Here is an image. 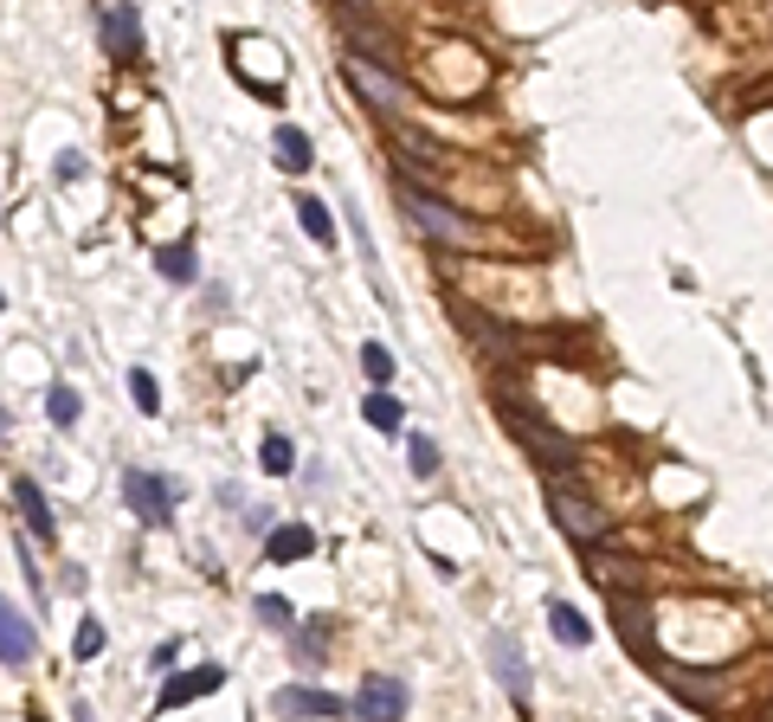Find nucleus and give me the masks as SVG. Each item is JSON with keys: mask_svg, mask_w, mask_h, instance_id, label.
I'll return each mask as SVG.
<instances>
[{"mask_svg": "<svg viewBox=\"0 0 773 722\" xmlns=\"http://www.w3.org/2000/svg\"><path fill=\"white\" fill-rule=\"evenodd\" d=\"M400 200H406V220H412L419 232H432V239H445V245H478V227H471L464 213H451L439 193L400 181Z\"/></svg>", "mask_w": 773, "mask_h": 722, "instance_id": "2", "label": "nucleus"}, {"mask_svg": "<svg viewBox=\"0 0 773 722\" xmlns=\"http://www.w3.org/2000/svg\"><path fill=\"white\" fill-rule=\"evenodd\" d=\"M549 510H554V523L574 535L581 548H593V542H606V535H613L606 510H599V503H587V496L574 491V484H561V478L549 484Z\"/></svg>", "mask_w": 773, "mask_h": 722, "instance_id": "3", "label": "nucleus"}, {"mask_svg": "<svg viewBox=\"0 0 773 722\" xmlns=\"http://www.w3.org/2000/svg\"><path fill=\"white\" fill-rule=\"evenodd\" d=\"M104 651V626H77V658H97Z\"/></svg>", "mask_w": 773, "mask_h": 722, "instance_id": "28", "label": "nucleus"}, {"mask_svg": "<svg viewBox=\"0 0 773 722\" xmlns=\"http://www.w3.org/2000/svg\"><path fill=\"white\" fill-rule=\"evenodd\" d=\"M123 496L136 503V516H143V523H168V503H175V491H168L161 478H148V471H136V464H129V471H123Z\"/></svg>", "mask_w": 773, "mask_h": 722, "instance_id": "6", "label": "nucleus"}, {"mask_svg": "<svg viewBox=\"0 0 773 722\" xmlns=\"http://www.w3.org/2000/svg\"><path fill=\"white\" fill-rule=\"evenodd\" d=\"M362 368H368V380H394V348L368 343V348H362Z\"/></svg>", "mask_w": 773, "mask_h": 722, "instance_id": "27", "label": "nucleus"}, {"mask_svg": "<svg viewBox=\"0 0 773 722\" xmlns=\"http://www.w3.org/2000/svg\"><path fill=\"white\" fill-rule=\"evenodd\" d=\"M631 562H613V555H599V542L587 548V580H599V587H613V594H631L638 580H631Z\"/></svg>", "mask_w": 773, "mask_h": 722, "instance_id": "14", "label": "nucleus"}, {"mask_svg": "<svg viewBox=\"0 0 773 722\" xmlns=\"http://www.w3.org/2000/svg\"><path fill=\"white\" fill-rule=\"evenodd\" d=\"M296 220H303V232H310V239L335 245V220H330V207H323V200H310V193H303V200H296Z\"/></svg>", "mask_w": 773, "mask_h": 722, "instance_id": "19", "label": "nucleus"}, {"mask_svg": "<svg viewBox=\"0 0 773 722\" xmlns=\"http://www.w3.org/2000/svg\"><path fill=\"white\" fill-rule=\"evenodd\" d=\"M155 265H161V278H175V284H194V278H200L194 245H161V252H155Z\"/></svg>", "mask_w": 773, "mask_h": 722, "instance_id": "18", "label": "nucleus"}, {"mask_svg": "<svg viewBox=\"0 0 773 722\" xmlns=\"http://www.w3.org/2000/svg\"><path fill=\"white\" fill-rule=\"evenodd\" d=\"M220 684H226V671H220V665H200L194 678H168L155 703H161V710H181V703H194V697H207V690H220Z\"/></svg>", "mask_w": 773, "mask_h": 722, "instance_id": "10", "label": "nucleus"}, {"mask_svg": "<svg viewBox=\"0 0 773 722\" xmlns=\"http://www.w3.org/2000/svg\"><path fill=\"white\" fill-rule=\"evenodd\" d=\"M362 414H368V426L374 432H400V400H394V394H368V407H362Z\"/></svg>", "mask_w": 773, "mask_h": 722, "instance_id": "20", "label": "nucleus"}, {"mask_svg": "<svg viewBox=\"0 0 773 722\" xmlns=\"http://www.w3.org/2000/svg\"><path fill=\"white\" fill-rule=\"evenodd\" d=\"M258 619H264V626H278V632H291L296 607H291V600H278V594H258Z\"/></svg>", "mask_w": 773, "mask_h": 722, "instance_id": "22", "label": "nucleus"}, {"mask_svg": "<svg viewBox=\"0 0 773 722\" xmlns=\"http://www.w3.org/2000/svg\"><path fill=\"white\" fill-rule=\"evenodd\" d=\"M27 658H33V626L13 600H0V665H27Z\"/></svg>", "mask_w": 773, "mask_h": 722, "instance_id": "8", "label": "nucleus"}, {"mask_svg": "<svg viewBox=\"0 0 773 722\" xmlns=\"http://www.w3.org/2000/svg\"><path fill=\"white\" fill-rule=\"evenodd\" d=\"M342 7H368V0H342Z\"/></svg>", "mask_w": 773, "mask_h": 722, "instance_id": "29", "label": "nucleus"}, {"mask_svg": "<svg viewBox=\"0 0 773 722\" xmlns=\"http://www.w3.org/2000/svg\"><path fill=\"white\" fill-rule=\"evenodd\" d=\"M264 548H271V562H303V555L316 548V535L303 530V523H291V530H271V542H264Z\"/></svg>", "mask_w": 773, "mask_h": 722, "instance_id": "16", "label": "nucleus"}, {"mask_svg": "<svg viewBox=\"0 0 773 722\" xmlns=\"http://www.w3.org/2000/svg\"><path fill=\"white\" fill-rule=\"evenodd\" d=\"M104 39H111L116 59H136V52H143V20H136V7H129V0H116V7H111Z\"/></svg>", "mask_w": 773, "mask_h": 722, "instance_id": "11", "label": "nucleus"}, {"mask_svg": "<svg viewBox=\"0 0 773 722\" xmlns=\"http://www.w3.org/2000/svg\"><path fill=\"white\" fill-rule=\"evenodd\" d=\"M613 619L631 658H658V632H651V613L638 607V594H613Z\"/></svg>", "mask_w": 773, "mask_h": 722, "instance_id": "5", "label": "nucleus"}, {"mask_svg": "<svg viewBox=\"0 0 773 722\" xmlns=\"http://www.w3.org/2000/svg\"><path fill=\"white\" fill-rule=\"evenodd\" d=\"M400 149L412 155V161H419V168H439V161H445V149H432V143H426V136H419V129H400Z\"/></svg>", "mask_w": 773, "mask_h": 722, "instance_id": "26", "label": "nucleus"}, {"mask_svg": "<svg viewBox=\"0 0 773 722\" xmlns=\"http://www.w3.org/2000/svg\"><path fill=\"white\" fill-rule=\"evenodd\" d=\"M503 407H510V432L522 439V452L535 458V464H549L554 478H567V471L581 464V452H574V439H561L554 426H535V419H529V407H522L515 394L503 400Z\"/></svg>", "mask_w": 773, "mask_h": 722, "instance_id": "1", "label": "nucleus"}, {"mask_svg": "<svg viewBox=\"0 0 773 722\" xmlns=\"http://www.w3.org/2000/svg\"><path fill=\"white\" fill-rule=\"evenodd\" d=\"M549 626H554V639H561V646H587V639H593V626L567 607V600H549Z\"/></svg>", "mask_w": 773, "mask_h": 722, "instance_id": "15", "label": "nucleus"}, {"mask_svg": "<svg viewBox=\"0 0 773 722\" xmlns=\"http://www.w3.org/2000/svg\"><path fill=\"white\" fill-rule=\"evenodd\" d=\"M129 394H136V407H143V414H161V387H155L148 368H129Z\"/></svg>", "mask_w": 773, "mask_h": 722, "instance_id": "23", "label": "nucleus"}, {"mask_svg": "<svg viewBox=\"0 0 773 722\" xmlns=\"http://www.w3.org/2000/svg\"><path fill=\"white\" fill-rule=\"evenodd\" d=\"M355 710H362V716H406V684L400 678H368V684H362V697H355Z\"/></svg>", "mask_w": 773, "mask_h": 722, "instance_id": "9", "label": "nucleus"}, {"mask_svg": "<svg viewBox=\"0 0 773 722\" xmlns=\"http://www.w3.org/2000/svg\"><path fill=\"white\" fill-rule=\"evenodd\" d=\"M45 414H52V426H59V432H72L84 407H77V394H72V387H52V394H45Z\"/></svg>", "mask_w": 773, "mask_h": 722, "instance_id": "21", "label": "nucleus"}, {"mask_svg": "<svg viewBox=\"0 0 773 722\" xmlns=\"http://www.w3.org/2000/svg\"><path fill=\"white\" fill-rule=\"evenodd\" d=\"M291 464H296L291 439H284V432H271V439H264V471H271V478H284V471H291Z\"/></svg>", "mask_w": 773, "mask_h": 722, "instance_id": "24", "label": "nucleus"}, {"mask_svg": "<svg viewBox=\"0 0 773 722\" xmlns=\"http://www.w3.org/2000/svg\"><path fill=\"white\" fill-rule=\"evenodd\" d=\"M406 452H412V478H432V471H439V446H432L426 432H412V446H406Z\"/></svg>", "mask_w": 773, "mask_h": 722, "instance_id": "25", "label": "nucleus"}, {"mask_svg": "<svg viewBox=\"0 0 773 722\" xmlns=\"http://www.w3.org/2000/svg\"><path fill=\"white\" fill-rule=\"evenodd\" d=\"M13 503L27 510V530H33L39 542H45V535H52V516H45V496H39L33 478H20V484H13Z\"/></svg>", "mask_w": 773, "mask_h": 722, "instance_id": "17", "label": "nucleus"}, {"mask_svg": "<svg viewBox=\"0 0 773 722\" xmlns=\"http://www.w3.org/2000/svg\"><path fill=\"white\" fill-rule=\"evenodd\" d=\"M348 72V84L368 97V104H380V111H406L412 104V91H406V77L394 72V65H374V59H348L342 65Z\"/></svg>", "mask_w": 773, "mask_h": 722, "instance_id": "4", "label": "nucleus"}, {"mask_svg": "<svg viewBox=\"0 0 773 722\" xmlns=\"http://www.w3.org/2000/svg\"><path fill=\"white\" fill-rule=\"evenodd\" d=\"M490 665H497V678H503V690H510L515 703H529V665H522L510 632H490Z\"/></svg>", "mask_w": 773, "mask_h": 722, "instance_id": "7", "label": "nucleus"}, {"mask_svg": "<svg viewBox=\"0 0 773 722\" xmlns=\"http://www.w3.org/2000/svg\"><path fill=\"white\" fill-rule=\"evenodd\" d=\"M271 710H278V716H335V710H342V703H335L330 690H278V697H271Z\"/></svg>", "mask_w": 773, "mask_h": 722, "instance_id": "12", "label": "nucleus"}, {"mask_svg": "<svg viewBox=\"0 0 773 722\" xmlns=\"http://www.w3.org/2000/svg\"><path fill=\"white\" fill-rule=\"evenodd\" d=\"M271 149H278V168H284V175H310V161H316V155H310V136L291 129V123L271 136Z\"/></svg>", "mask_w": 773, "mask_h": 722, "instance_id": "13", "label": "nucleus"}]
</instances>
